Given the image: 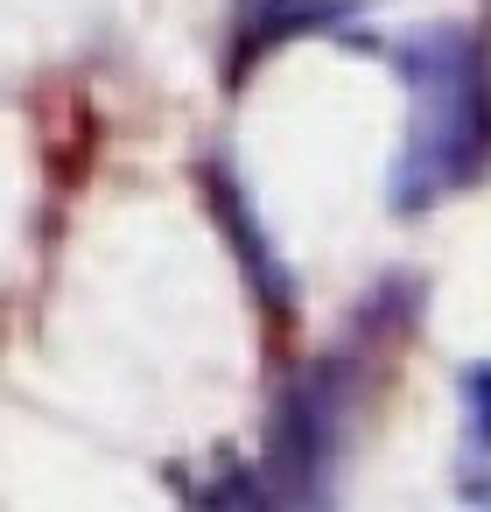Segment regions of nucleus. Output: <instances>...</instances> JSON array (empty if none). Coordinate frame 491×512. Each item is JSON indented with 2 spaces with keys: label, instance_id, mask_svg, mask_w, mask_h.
I'll return each mask as SVG.
<instances>
[{
  "label": "nucleus",
  "instance_id": "obj_3",
  "mask_svg": "<svg viewBox=\"0 0 491 512\" xmlns=\"http://www.w3.org/2000/svg\"><path fill=\"white\" fill-rule=\"evenodd\" d=\"M351 22V0H239V29H232V57L267 64L274 50L302 43V36H337Z\"/></svg>",
  "mask_w": 491,
  "mask_h": 512
},
{
  "label": "nucleus",
  "instance_id": "obj_1",
  "mask_svg": "<svg viewBox=\"0 0 491 512\" xmlns=\"http://www.w3.org/2000/svg\"><path fill=\"white\" fill-rule=\"evenodd\" d=\"M407 85V134L386 169V204L400 218L435 211L491 176V43L470 22H414L372 43Z\"/></svg>",
  "mask_w": 491,
  "mask_h": 512
},
{
  "label": "nucleus",
  "instance_id": "obj_5",
  "mask_svg": "<svg viewBox=\"0 0 491 512\" xmlns=\"http://www.w3.org/2000/svg\"><path fill=\"white\" fill-rule=\"evenodd\" d=\"M197 512H274V491H267V477H253V470H225V477L197 498Z\"/></svg>",
  "mask_w": 491,
  "mask_h": 512
},
{
  "label": "nucleus",
  "instance_id": "obj_4",
  "mask_svg": "<svg viewBox=\"0 0 491 512\" xmlns=\"http://www.w3.org/2000/svg\"><path fill=\"white\" fill-rule=\"evenodd\" d=\"M456 414H463L456 491H463L470 512H491V358L463 365V379H456Z\"/></svg>",
  "mask_w": 491,
  "mask_h": 512
},
{
  "label": "nucleus",
  "instance_id": "obj_2",
  "mask_svg": "<svg viewBox=\"0 0 491 512\" xmlns=\"http://www.w3.org/2000/svg\"><path fill=\"white\" fill-rule=\"evenodd\" d=\"M204 197H211V218H218V232L232 239V253L246 260V281H253V295L260 302H274V309H288L295 302V281H288V267H281V253H274V239H267V225H260V211H253V197L225 176V162H211V176H204Z\"/></svg>",
  "mask_w": 491,
  "mask_h": 512
}]
</instances>
